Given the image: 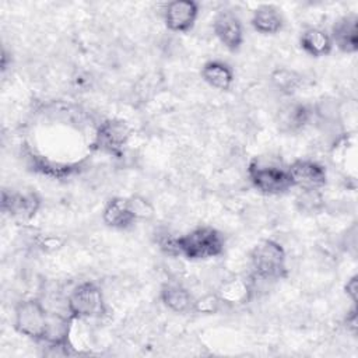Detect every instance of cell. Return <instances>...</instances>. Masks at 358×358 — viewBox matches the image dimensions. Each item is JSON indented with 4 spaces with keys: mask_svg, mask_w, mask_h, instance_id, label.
Returning <instances> with one entry per match:
<instances>
[{
    "mask_svg": "<svg viewBox=\"0 0 358 358\" xmlns=\"http://www.w3.org/2000/svg\"><path fill=\"white\" fill-rule=\"evenodd\" d=\"M225 241L222 234L213 227H197L183 235L175 236L176 256L192 262L218 257L224 253Z\"/></svg>",
    "mask_w": 358,
    "mask_h": 358,
    "instance_id": "obj_1",
    "label": "cell"
},
{
    "mask_svg": "<svg viewBox=\"0 0 358 358\" xmlns=\"http://www.w3.org/2000/svg\"><path fill=\"white\" fill-rule=\"evenodd\" d=\"M50 310L38 298L20 301L14 306V329L24 337L43 343L49 326Z\"/></svg>",
    "mask_w": 358,
    "mask_h": 358,
    "instance_id": "obj_3",
    "label": "cell"
},
{
    "mask_svg": "<svg viewBox=\"0 0 358 358\" xmlns=\"http://www.w3.org/2000/svg\"><path fill=\"white\" fill-rule=\"evenodd\" d=\"M345 324H347V330H350L352 334L357 333V305H352L351 312L347 313Z\"/></svg>",
    "mask_w": 358,
    "mask_h": 358,
    "instance_id": "obj_23",
    "label": "cell"
},
{
    "mask_svg": "<svg viewBox=\"0 0 358 358\" xmlns=\"http://www.w3.org/2000/svg\"><path fill=\"white\" fill-rule=\"evenodd\" d=\"M344 292L352 302V305H357V298H358V275L354 274L350 277L344 285Z\"/></svg>",
    "mask_w": 358,
    "mask_h": 358,
    "instance_id": "obj_22",
    "label": "cell"
},
{
    "mask_svg": "<svg viewBox=\"0 0 358 358\" xmlns=\"http://www.w3.org/2000/svg\"><path fill=\"white\" fill-rule=\"evenodd\" d=\"M159 299L162 305L173 313L193 312L194 298L190 291L179 282H165L159 289Z\"/></svg>",
    "mask_w": 358,
    "mask_h": 358,
    "instance_id": "obj_14",
    "label": "cell"
},
{
    "mask_svg": "<svg viewBox=\"0 0 358 358\" xmlns=\"http://www.w3.org/2000/svg\"><path fill=\"white\" fill-rule=\"evenodd\" d=\"M295 207L302 214H320L324 210V196L319 189L301 190L295 197Z\"/></svg>",
    "mask_w": 358,
    "mask_h": 358,
    "instance_id": "obj_20",
    "label": "cell"
},
{
    "mask_svg": "<svg viewBox=\"0 0 358 358\" xmlns=\"http://www.w3.org/2000/svg\"><path fill=\"white\" fill-rule=\"evenodd\" d=\"M330 38L333 46L347 55L358 50V17L357 14H347L340 17L331 27Z\"/></svg>",
    "mask_w": 358,
    "mask_h": 358,
    "instance_id": "obj_12",
    "label": "cell"
},
{
    "mask_svg": "<svg viewBox=\"0 0 358 358\" xmlns=\"http://www.w3.org/2000/svg\"><path fill=\"white\" fill-rule=\"evenodd\" d=\"M130 138V127L122 119L103 120L94 136L92 147L112 157H120Z\"/></svg>",
    "mask_w": 358,
    "mask_h": 358,
    "instance_id": "obj_7",
    "label": "cell"
},
{
    "mask_svg": "<svg viewBox=\"0 0 358 358\" xmlns=\"http://www.w3.org/2000/svg\"><path fill=\"white\" fill-rule=\"evenodd\" d=\"M67 313L74 320L98 319L106 313V301L101 287L94 281L77 284L67 295Z\"/></svg>",
    "mask_w": 358,
    "mask_h": 358,
    "instance_id": "obj_5",
    "label": "cell"
},
{
    "mask_svg": "<svg viewBox=\"0 0 358 358\" xmlns=\"http://www.w3.org/2000/svg\"><path fill=\"white\" fill-rule=\"evenodd\" d=\"M213 31L217 39L229 52H238L245 41L241 20L231 11H221L213 21Z\"/></svg>",
    "mask_w": 358,
    "mask_h": 358,
    "instance_id": "obj_11",
    "label": "cell"
},
{
    "mask_svg": "<svg viewBox=\"0 0 358 358\" xmlns=\"http://www.w3.org/2000/svg\"><path fill=\"white\" fill-rule=\"evenodd\" d=\"M41 204L42 199L34 190L18 192L4 189L1 192V211L17 221L32 220L38 214Z\"/></svg>",
    "mask_w": 358,
    "mask_h": 358,
    "instance_id": "obj_8",
    "label": "cell"
},
{
    "mask_svg": "<svg viewBox=\"0 0 358 358\" xmlns=\"http://www.w3.org/2000/svg\"><path fill=\"white\" fill-rule=\"evenodd\" d=\"M250 25L260 35H275L284 28V17L275 6L262 4L253 11Z\"/></svg>",
    "mask_w": 358,
    "mask_h": 358,
    "instance_id": "obj_16",
    "label": "cell"
},
{
    "mask_svg": "<svg viewBox=\"0 0 358 358\" xmlns=\"http://www.w3.org/2000/svg\"><path fill=\"white\" fill-rule=\"evenodd\" d=\"M312 119V109L299 102L288 103L278 110L277 124L281 131L295 133L302 130Z\"/></svg>",
    "mask_w": 358,
    "mask_h": 358,
    "instance_id": "obj_15",
    "label": "cell"
},
{
    "mask_svg": "<svg viewBox=\"0 0 358 358\" xmlns=\"http://www.w3.org/2000/svg\"><path fill=\"white\" fill-rule=\"evenodd\" d=\"M201 78L213 88L227 91L234 84V71L222 60H208L201 67Z\"/></svg>",
    "mask_w": 358,
    "mask_h": 358,
    "instance_id": "obj_18",
    "label": "cell"
},
{
    "mask_svg": "<svg viewBox=\"0 0 358 358\" xmlns=\"http://www.w3.org/2000/svg\"><path fill=\"white\" fill-rule=\"evenodd\" d=\"M199 17V4L193 0H173L164 8V22L172 32H189Z\"/></svg>",
    "mask_w": 358,
    "mask_h": 358,
    "instance_id": "obj_10",
    "label": "cell"
},
{
    "mask_svg": "<svg viewBox=\"0 0 358 358\" xmlns=\"http://www.w3.org/2000/svg\"><path fill=\"white\" fill-rule=\"evenodd\" d=\"M224 305L239 306L248 303L253 296V281L243 275H234L221 282L217 289Z\"/></svg>",
    "mask_w": 358,
    "mask_h": 358,
    "instance_id": "obj_13",
    "label": "cell"
},
{
    "mask_svg": "<svg viewBox=\"0 0 358 358\" xmlns=\"http://www.w3.org/2000/svg\"><path fill=\"white\" fill-rule=\"evenodd\" d=\"M224 303L221 302L220 296L217 292L211 294H204L200 298H194L193 303V312L200 313V315H214L217 313Z\"/></svg>",
    "mask_w": 358,
    "mask_h": 358,
    "instance_id": "obj_21",
    "label": "cell"
},
{
    "mask_svg": "<svg viewBox=\"0 0 358 358\" xmlns=\"http://www.w3.org/2000/svg\"><path fill=\"white\" fill-rule=\"evenodd\" d=\"M248 178L252 186L263 194L278 196L294 187L287 168L267 162L262 158H253L248 165Z\"/></svg>",
    "mask_w": 358,
    "mask_h": 358,
    "instance_id": "obj_6",
    "label": "cell"
},
{
    "mask_svg": "<svg viewBox=\"0 0 358 358\" xmlns=\"http://www.w3.org/2000/svg\"><path fill=\"white\" fill-rule=\"evenodd\" d=\"M252 277L262 281H278L288 275L287 253L274 239L259 241L249 253Z\"/></svg>",
    "mask_w": 358,
    "mask_h": 358,
    "instance_id": "obj_2",
    "label": "cell"
},
{
    "mask_svg": "<svg viewBox=\"0 0 358 358\" xmlns=\"http://www.w3.org/2000/svg\"><path fill=\"white\" fill-rule=\"evenodd\" d=\"M152 214L150 203L141 197L116 196L106 201L102 210V221L113 229H127L138 220Z\"/></svg>",
    "mask_w": 358,
    "mask_h": 358,
    "instance_id": "obj_4",
    "label": "cell"
},
{
    "mask_svg": "<svg viewBox=\"0 0 358 358\" xmlns=\"http://www.w3.org/2000/svg\"><path fill=\"white\" fill-rule=\"evenodd\" d=\"M271 84L282 95H292L302 85V77L295 70L280 67L271 73Z\"/></svg>",
    "mask_w": 358,
    "mask_h": 358,
    "instance_id": "obj_19",
    "label": "cell"
},
{
    "mask_svg": "<svg viewBox=\"0 0 358 358\" xmlns=\"http://www.w3.org/2000/svg\"><path fill=\"white\" fill-rule=\"evenodd\" d=\"M302 50L310 57H323L331 53L333 42L330 34L322 28H306L299 36Z\"/></svg>",
    "mask_w": 358,
    "mask_h": 358,
    "instance_id": "obj_17",
    "label": "cell"
},
{
    "mask_svg": "<svg viewBox=\"0 0 358 358\" xmlns=\"http://www.w3.org/2000/svg\"><path fill=\"white\" fill-rule=\"evenodd\" d=\"M287 169L292 179L294 187H299L301 190H320L327 183V171L322 164L316 161L299 158L292 161Z\"/></svg>",
    "mask_w": 358,
    "mask_h": 358,
    "instance_id": "obj_9",
    "label": "cell"
}]
</instances>
